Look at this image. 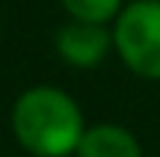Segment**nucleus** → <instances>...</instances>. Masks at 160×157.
<instances>
[{"instance_id":"1","label":"nucleus","mask_w":160,"mask_h":157,"mask_svg":"<svg viewBox=\"0 0 160 157\" xmlns=\"http://www.w3.org/2000/svg\"><path fill=\"white\" fill-rule=\"evenodd\" d=\"M15 136L36 157H65L77 151L83 136V116L74 98L53 86L27 89L12 110Z\"/></svg>"},{"instance_id":"3","label":"nucleus","mask_w":160,"mask_h":157,"mask_svg":"<svg viewBox=\"0 0 160 157\" xmlns=\"http://www.w3.org/2000/svg\"><path fill=\"white\" fill-rule=\"evenodd\" d=\"M110 45H113V36L101 27V24L92 21H71L65 27H59L57 33V51L59 56L68 65H80V68H89V65L101 62L107 56Z\"/></svg>"},{"instance_id":"4","label":"nucleus","mask_w":160,"mask_h":157,"mask_svg":"<svg viewBox=\"0 0 160 157\" xmlns=\"http://www.w3.org/2000/svg\"><path fill=\"white\" fill-rule=\"evenodd\" d=\"M77 157H142V151L131 130L119 125H95L83 130L77 142Z\"/></svg>"},{"instance_id":"5","label":"nucleus","mask_w":160,"mask_h":157,"mask_svg":"<svg viewBox=\"0 0 160 157\" xmlns=\"http://www.w3.org/2000/svg\"><path fill=\"white\" fill-rule=\"evenodd\" d=\"M62 6L71 18L92 24H104L122 12V0H62Z\"/></svg>"},{"instance_id":"2","label":"nucleus","mask_w":160,"mask_h":157,"mask_svg":"<svg viewBox=\"0 0 160 157\" xmlns=\"http://www.w3.org/2000/svg\"><path fill=\"white\" fill-rule=\"evenodd\" d=\"M113 45L133 74L160 80V0L128 3L116 18Z\"/></svg>"}]
</instances>
